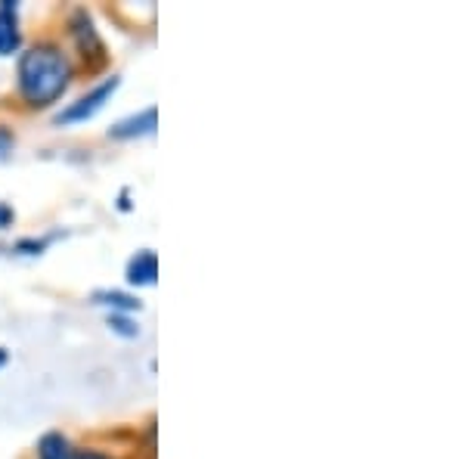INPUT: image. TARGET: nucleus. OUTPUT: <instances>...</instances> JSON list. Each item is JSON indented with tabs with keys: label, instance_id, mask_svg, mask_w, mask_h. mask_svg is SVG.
<instances>
[{
	"label": "nucleus",
	"instance_id": "1",
	"mask_svg": "<svg viewBox=\"0 0 465 459\" xmlns=\"http://www.w3.org/2000/svg\"><path fill=\"white\" fill-rule=\"evenodd\" d=\"M72 85V63L56 44H35L16 63V90L32 109L54 106Z\"/></svg>",
	"mask_w": 465,
	"mask_h": 459
},
{
	"label": "nucleus",
	"instance_id": "2",
	"mask_svg": "<svg viewBox=\"0 0 465 459\" xmlns=\"http://www.w3.org/2000/svg\"><path fill=\"white\" fill-rule=\"evenodd\" d=\"M69 35L74 41V47H78L81 59H84V65L90 69H100V65H106V41H103L100 28H96L94 16H90L87 10H74L72 19H69Z\"/></svg>",
	"mask_w": 465,
	"mask_h": 459
},
{
	"label": "nucleus",
	"instance_id": "3",
	"mask_svg": "<svg viewBox=\"0 0 465 459\" xmlns=\"http://www.w3.org/2000/svg\"><path fill=\"white\" fill-rule=\"evenodd\" d=\"M118 85H122V78H118V75H112V78H106L103 85H96L94 90H90V94L81 96V100L69 103V106H65L56 115V125H78V122H87V118H94L96 112H100L112 100V94L118 90Z\"/></svg>",
	"mask_w": 465,
	"mask_h": 459
},
{
	"label": "nucleus",
	"instance_id": "4",
	"mask_svg": "<svg viewBox=\"0 0 465 459\" xmlns=\"http://www.w3.org/2000/svg\"><path fill=\"white\" fill-rule=\"evenodd\" d=\"M155 127H159V112H155V106H146L143 112H137V115H131V118H124V122H118V125L109 131V137H112V140L146 137V134H153Z\"/></svg>",
	"mask_w": 465,
	"mask_h": 459
},
{
	"label": "nucleus",
	"instance_id": "5",
	"mask_svg": "<svg viewBox=\"0 0 465 459\" xmlns=\"http://www.w3.org/2000/svg\"><path fill=\"white\" fill-rule=\"evenodd\" d=\"M22 44L16 4L13 0H0V56H13Z\"/></svg>",
	"mask_w": 465,
	"mask_h": 459
},
{
	"label": "nucleus",
	"instance_id": "6",
	"mask_svg": "<svg viewBox=\"0 0 465 459\" xmlns=\"http://www.w3.org/2000/svg\"><path fill=\"white\" fill-rule=\"evenodd\" d=\"M155 276H159V258H155V252H137L131 258V264H127V283L131 285H153Z\"/></svg>",
	"mask_w": 465,
	"mask_h": 459
},
{
	"label": "nucleus",
	"instance_id": "7",
	"mask_svg": "<svg viewBox=\"0 0 465 459\" xmlns=\"http://www.w3.org/2000/svg\"><path fill=\"white\" fill-rule=\"evenodd\" d=\"M74 447L63 432H47L37 441V459H72Z\"/></svg>",
	"mask_w": 465,
	"mask_h": 459
},
{
	"label": "nucleus",
	"instance_id": "8",
	"mask_svg": "<svg viewBox=\"0 0 465 459\" xmlns=\"http://www.w3.org/2000/svg\"><path fill=\"white\" fill-rule=\"evenodd\" d=\"M96 304L112 307V314H134L140 311V301L124 295V292H96Z\"/></svg>",
	"mask_w": 465,
	"mask_h": 459
},
{
	"label": "nucleus",
	"instance_id": "9",
	"mask_svg": "<svg viewBox=\"0 0 465 459\" xmlns=\"http://www.w3.org/2000/svg\"><path fill=\"white\" fill-rule=\"evenodd\" d=\"M109 329H112V333H118V335H124V338H137L140 335V326L127 317V314H112Z\"/></svg>",
	"mask_w": 465,
	"mask_h": 459
},
{
	"label": "nucleus",
	"instance_id": "10",
	"mask_svg": "<svg viewBox=\"0 0 465 459\" xmlns=\"http://www.w3.org/2000/svg\"><path fill=\"white\" fill-rule=\"evenodd\" d=\"M13 146H16V137H13V131L0 125V159H6V155L13 153Z\"/></svg>",
	"mask_w": 465,
	"mask_h": 459
},
{
	"label": "nucleus",
	"instance_id": "11",
	"mask_svg": "<svg viewBox=\"0 0 465 459\" xmlns=\"http://www.w3.org/2000/svg\"><path fill=\"white\" fill-rule=\"evenodd\" d=\"M13 221H16V212H13L6 202H0V230H6V227H13Z\"/></svg>",
	"mask_w": 465,
	"mask_h": 459
},
{
	"label": "nucleus",
	"instance_id": "12",
	"mask_svg": "<svg viewBox=\"0 0 465 459\" xmlns=\"http://www.w3.org/2000/svg\"><path fill=\"white\" fill-rule=\"evenodd\" d=\"M72 459H115V456L100 454V450H74V456H72Z\"/></svg>",
	"mask_w": 465,
	"mask_h": 459
},
{
	"label": "nucleus",
	"instance_id": "13",
	"mask_svg": "<svg viewBox=\"0 0 465 459\" xmlns=\"http://www.w3.org/2000/svg\"><path fill=\"white\" fill-rule=\"evenodd\" d=\"M6 357H10V354H6L4 348H0V366H4V364H6Z\"/></svg>",
	"mask_w": 465,
	"mask_h": 459
}]
</instances>
